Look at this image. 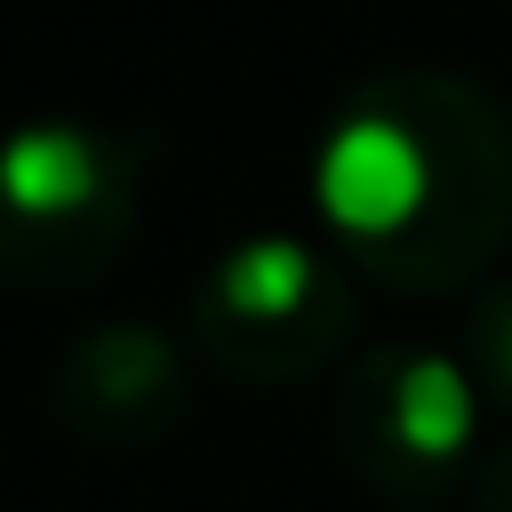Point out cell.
I'll return each mask as SVG.
<instances>
[{
  "instance_id": "6da1fadb",
  "label": "cell",
  "mask_w": 512,
  "mask_h": 512,
  "mask_svg": "<svg viewBox=\"0 0 512 512\" xmlns=\"http://www.w3.org/2000/svg\"><path fill=\"white\" fill-rule=\"evenodd\" d=\"M424 144L392 120H344L320 152V208L336 232L384 240L424 208Z\"/></svg>"
},
{
  "instance_id": "7a4b0ae2",
  "label": "cell",
  "mask_w": 512,
  "mask_h": 512,
  "mask_svg": "<svg viewBox=\"0 0 512 512\" xmlns=\"http://www.w3.org/2000/svg\"><path fill=\"white\" fill-rule=\"evenodd\" d=\"M8 200L24 216H56V208H80L96 192V152L80 128H24L8 144Z\"/></svg>"
},
{
  "instance_id": "3957f363",
  "label": "cell",
  "mask_w": 512,
  "mask_h": 512,
  "mask_svg": "<svg viewBox=\"0 0 512 512\" xmlns=\"http://www.w3.org/2000/svg\"><path fill=\"white\" fill-rule=\"evenodd\" d=\"M392 432L416 456H456L472 440V384H464V368H448L432 352L408 360L400 384H392Z\"/></svg>"
},
{
  "instance_id": "277c9868",
  "label": "cell",
  "mask_w": 512,
  "mask_h": 512,
  "mask_svg": "<svg viewBox=\"0 0 512 512\" xmlns=\"http://www.w3.org/2000/svg\"><path fill=\"white\" fill-rule=\"evenodd\" d=\"M304 288H312V256L296 240H256L224 264V304L240 320H280L304 304Z\"/></svg>"
},
{
  "instance_id": "5b68a950",
  "label": "cell",
  "mask_w": 512,
  "mask_h": 512,
  "mask_svg": "<svg viewBox=\"0 0 512 512\" xmlns=\"http://www.w3.org/2000/svg\"><path fill=\"white\" fill-rule=\"evenodd\" d=\"M504 360H512V344H504Z\"/></svg>"
}]
</instances>
